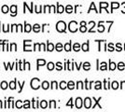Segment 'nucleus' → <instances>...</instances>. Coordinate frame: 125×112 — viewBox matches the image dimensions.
I'll list each match as a JSON object with an SVG mask.
<instances>
[{
  "mask_svg": "<svg viewBox=\"0 0 125 112\" xmlns=\"http://www.w3.org/2000/svg\"><path fill=\"white\" fill-rule=\"evenodd\" d=\"M54 67H55V65H54V64L52 63V62H50L48 64V66H47V68H48V70L51 71L54 69Z\"/></svg>",
  "mask_w": 125,
  "mask_h": 112,
  "instance_id": "aec40b11",
  "label": "nucleus"
},
{
  "mask_svg": "<svg viewBox=\"0 0 125 112\" xmlns=\"http://www.w3.org/2000/svg\"><path fill=\"white\" fill-rule=\"evenodd\" d=\"M80 48H81V46H80L78 43H75L74 46H73V50H74L75 52H78V51L80 50Z\"/></svg>",
  "mask_w": 125,
  "mask_h": 112,
  "instance_id": "412c9836",
  "label": "nucleus"
},
{
  "mask_svg": "<svg viewBox=\"0 0 125 112\" xmlns=\"http://www.w3.org/2000/svg\"><path fill=\"white\" fill-rule=\"evenodd\" d=\"M40 25L39 24H34L33 25V31L34 32H36V33H38V32H40Z\"/></svg>",
  "mask_w": 125,
  "mask_h": 112,
  "instance_id": "f8f14e48",
  "label": "nucleus"
},
{
  "mask_svg": "<svg viewBox=\"0 0 125 112\" xmlns=\"http://www.w3.org/2000/svg\"><path fill=\"white\" fill-rule=\"evenodd\" d=\"M84 106L85 108H91L92 107V99L89 97H86L84 100Z\"/></svg>",
  "mask_w": 125,
  "mask_h": 112,
  "instance_id": "39448f33",
  "label": "nucleus"
},
{
  "mask_svg": "<svg viewBox=\"0 0 125 112\" xmlns=\"http://www.w3.org/2000/svg\"><path fill=\"white\" fill-rule=\"evenodd\" d=\"M54 45L52 43H50V42H47V51L49 52H52L54 50Z\"/></svg>",
  "mask_w": 125,
  "mask_h": 112,
  "instance_id": "9b49d317",
  "label": "nucleus"
},
{
  "mask_svg": "<svg viewBox=\"0 0 125 112\" xmlns=\"http://www.w3.org/2000/svg\"><path fill=\"white\" fill-rule=\"evenodd\" d=\"M66 11L67 12V13H71V12H73V7H72L71 5H67L66 8Z\"/></svg>",
  "mask_w": 125,
  "mask_h": 112,
  "instance_id": "cd10ccee",
  "label": "nucleus"
},
{
  "mask_svg": "<svg viewBox=\"0 0 125 112\" xmlns=\"http://www.w3.org/2000/svg\"><path fill=\"white\" fill-rule=\"evenodd\" d=\"M123 86L125 87V81H122V82H121V88H122Z\"/></svg>",
  "mask_w": 125,
  "mask_h": 112,
  "instance_id": "e2e57ef3",
  "label": "nucleus"
},
{
  "mask_svg": "<svg viewBox=\"0 0 125 112\" xmlns=\"http://www.w3.org/2000/svg\"><path fill=\"white\" fill-rule=\"evenodd\" d=\"M119 7V3H116V2H113L112 4H111V8H112V10H113L114 9H118Z\"/></svg>",
  "mask_w": 125,
  "mask_h": 112,
  "instance_id": "c03bdc74",
  "label": "nucleus"
},
{
  "mask_svg": "<svg viewBox=\"0 0 125 112\" xmlns=\"http://www.w3.org/2000/svg\"><path fill=\"white\" fill-rule=\"evenodd\" d=\"M99 69H100V70H107V63H105V62H103V63H101V65H100Z\"/></svg>",
  "mask_w": 125,
  "mask_h": 112,
  "instance_id": "b1692460",
  "label": "nucleus"
},
{
  "mask_svg": "<svg viewBox=\"0 0 125 112\" xmlns=\"http://www.w3.org/2000/svg\"><path fill=\"white\" fill-rule=\"evenodd\" d=\"M16 83H17V79H14L13 81H10L8 84V87L11 89V90H15L16 89Z\"/></svg>",
  "mask_w": 125,
  "mask_h": 112,
  "instance_id": "9d476101",
  "label": "nucleus"
},
{
  "mask_svg": "<svg viewBox=\"0 0 125 112\" xmlns=\"http://www.w3.org/2000/svg\"><path fill=\"white\" fill-rule=\"evenodd\" d=\"M39 106H40L41 108H47V106H48V103H47V101H45V100L41 101V102L39 103Z\"/></svg>",
  "mask_w": 125,
  "mask_h": 112,
  "instance_id": "2eb2a0df",
  "label": "nucleus"
},
{
  "mask_svg": "<svg viewBox=\"0 0 125 112\" xmlns=\"http://www.w3.org/2000/svg\"><path fill=\"white\" fill-rule=\"evenodd\" d=\"M79 31H80V32H82V33H85V32L87 31V26H86V25H80V27H79Z\"/></svg>",
  "mask_w": 125,
  "mask_h": 112,
  "instance_id": "a19ab883",
  "label": "nucleus"
},
{
  "mask_svg": "<svg viewBox=\"0 0 125 112\" xmlns=\"http://www.w3.org/2000/svg\"><path fill=\"white\" fill-rule=\"evenodd\" d=\"M56 69H57V70H62V69H63V66H62V63L58 62V63L56 64Z\"/></svg>",
  "mask_w": 125,
  "mask_h": 112,
  "instance_id": "49530a36",
  "label": "nucleus"
},
{
  "mask_svg": "<svg viewBox=\"0 0 125 112\" xmlns=\"http://www.w3.org/2000/svg\"><path fill=\"white\" fill-rule=\"evenodd\" d=\"M41 9H42L41 5H40V6H35V12H36V13L43 12V11H41Z\"/></svg>",
  "mask_w": 125,
  "mask_h": 112,
  "instance_id": "c9c22d12",
  "label": "nucleus"
},
{
  "mask_svg": "<svg viewBox=\"0 0 125 112\" xmlns=\"http://www.w3.org/2000/svg\"><path fill=\"white\" fill-rule=\"evenodd\" d=\"M7 40H0V51H2V47L4 46V44H5V42Z\"/></svg>",
  "mask_w": 125,
  "mask_h": 112,
  "instance_id": "5fc2aeb1",
  "label": "nucleus"
},
{
  "mask_svg": "<svg viewBox=\"0 0 125 112\" xmlns=\"http://www.w3.org/2000/svg\"><path fill=\"white\" fill-rule=\"evenodd\" d=\"M40 45H41V48L43 51H47V48H46V46H45L44 43H40Z\"/></svg>",
  "mask_w": 125,
  "mask_h": 112,
  "instance_id": "13d9d810",
  "label": "nucleus"
},
{
  "mask_svg": "<svg viewBox=\"0 0 125 112\" xmlns=\"http://www.w3.org/2000/svg\"><path fill=\"white\" fill-rule=\"evenodd\" d=\"M93 100L95 101V103H94V105L92 106V108H94V107H95L96 106H99V108H102V106H100V105H99V101L101 100V97H100V98H98L97 100H96L95 98H93Z\"/></svg>",
  "mask_w": 125,
  "mask_h": 112,
  "instance_id": "4be33fe9",
  "label": "nucleus"
},
{
  "mask_svg": "<svg viewBox=\"0 0 125 112\" xmlns=\"http://www.w3.org/2000/svg\"><path fill=\"white\" fill-rule=\"evenodd\" d=\"M24 52H31V40H24Z\"/></svg>",
  "mask_w": 125,
  "mask_h": 112,
  "instance_id": "20e7f679",
  "label": "nucleus"
},
{
  "mask_svg": "<svg viewBox=\"0 0 125 112\" xmlns=\"http://www.w3.org/2000/svg\"><path fill=\"white\" fill-rule=\"evenodd\" d=\"M51 89H57L58 88V84H57V82L56 81H52L51 82V87H50Z\"/></svg>",
  "mask_w": 125,
  "mask_h": 112,
  "instance_id": "09e8293b",
  "label": "nucleus"
},
{
  "mask_svg": "<svg viewBox=\"0 0 125 112\" xmlns=\"http://www.w3.org/2000/svg\"><path fill=\"white\" fill-rule=\"evenodd\" d=\"M108 5H109V4H107V2H101V3H100V9L102 10V9H103V8L107 9V7H108Z\"/></svg>",
  "mask_w": 125,
  "mask_h": 112,
  "instance_id": "473e14b6",
  "label": "nucleus"
},
{
  "mask_svg": "<svg viewBox=\"0 0 125 112\" xmlns=\"http://www.w3.org/2000/svg\"><path fill=\"white\" fill-rule=\"evenodd\" d=\"M76 65V66H77V70H79V68H80V65H77V64H75Z\"/></svg>",
  "mask_w": 125,
  "mask_h": 112,
  "instance_id": "052dcab7",
  "label": "nucleus"
},
{
  "mask_svg": "<svg viewBox=\"0 0 125 112\" xmlns=\"http://www.w3.org/2000/svg\"><path fill=\"white\" fill-rule=\"evenodd\" d=\"M33 108H38L39 107V102L38 101H35L33 99Z\"/></svg>",
  "mask_w": 125,
  "mask_h": 112,
  "instance_id": "c756f323",
  "label": "nucleus"
},
{
  "mask_svg": "<svg viewBox=\"0 0 125 112\" xmlns=\"http://www.w3.org/2000/svg\"><path fill=\"white\" fill-rule=\"evenodd\" d=\"M60 88L62 89V90L66 89L67 88V83L66 81H61V83H60Z\"/></svg>",
  "mask_w": 125,
  "mask_h": 112,
  "instance_id": "a878e982",
  "label": "nucleus"
},
{
  "mask_svg": "<svg viewBox=\"0 0 125 112\" xmlns=\"http://www.w3.org/2000/svg\"><path fill=\"white\" fill-rule=\"evenodd\" d=\"M4 65H6V70H8V68H10V69H12V66L15 65V64H12V65H10V63H8V65H6V64H4Z\"/></svg>",
  "mask_w": 125,
  "mask_h": 112,
  "instance_id": "8fccbe9b",
  "label": "nucleus"
},
{
  "mask_svg": "<svg viewBox=\"0 0 125 112\" xmlns=\"http://www.w3.org/2000/svg\"><path fill=\"white\" fill-rule=\"evenodd\" d=\"M36 64H37V70L39 69V66L46 65V61L43 59H37L36 60Z\"/></svg>",
  "mask_w": 125,
  "mask_h": 112,
  "instance_id": "0eeeda50",
  "label": "nucleus"
},
{
  "mask_svg": "<svg viewBox=\"0 0 125 112\" xmlns=\"http://www.w3.org/2000/svg\"><path fill=\"white\" fill-rule=\"evenodd\" d=\"M65 11V8L64 6H62V5H60V4H57V11L58 13H63V12Z\"/></svg>",
  "mask_w": 125,
  "mask_h": 112,
  "instance_id": "4468645a",
  "label": "nucleus"
},
{
  "mask_svg": "<svg viewBox=\"0 0 125 112\" xmlns=\"http://www.w3.org/2000/svg\"><path fill=\"white\" fill-rule=\"evenodd\" d=\"M55 50H56L57 52H61V51H63V45H62L61 43H57V44H56V46H55Z\"/></svg>",
  "mask_w": 125,
  "mask_h": 112,
  "instance_id": "5701e85b",
  "label": "nucleus"
},
{
  "mask_svg": "<svg viewBox=\"0 0 125 112\" xmlns=\"http://www.w3.org/2000/svg\"><path fill=\"white\" fill-rule=\"evenodd\" d=\"M68 29H69V31L72 32V33L77 32V22H75V21L70 22L69 24H68Z\"/></svg>",
  "mask_w": 125,
  "mask_h": 112,
  "instance_id": "7ed1b4c3",
  "label": "nucleus"
},
{
  "mask_svg": "<svg viewBox=\"0 0 125 112\" xmlns=\"http://www.w3.org/2000/svg\"><path fill=\"white\" fill-rule=\"evenodd\" d=\"M15 106H16V107H17V108H22V107H24V106L22 105V101H21V100L16 101Z\"/></svg>",
  "mask_w": 125,
  "mask_h": 112,
  "instance_id": "f704fd0d",
  "label": "nucleus"
},
{
  "mask_svg": "<svg viewBox=\"0 0 125 112\" xmlns=\"http://www.w3.org/2000/svg\"><path fill=\"white\" fill-rule=\"evenodd\" d=\"M80 25H87V23H85V22H81V23H80Z\"/></svg>",
  "mask_w": 125,
  "mask_h": 112,
  "instance_id": "680f3d73",
  "label": "nucleus"
},
{
  "mask_svg": "<svg viewBox=\"0 0 125 112\" xmlns=\"http://www.w3.org/2000/svg\"><path fill=\"white\" fill-rule=\"evenodd\" d=\"M116 48H117L116 50H117L118 52H121V50H122V48H121V45H120L119 43H118V44L116 45Z\"/></svg>",
  "mask_w": 125,
  "mask_h": 112,
  "instance_id": "603ef678",
  "label": "nucleus"
},
{
  "mask_svg": "<svg viewBox=\"0 0 125 112\" xmlns=\"http://www.w3.org/2000/svg\"><path fill=\"white\" fill-rule=\"evenodd\" d=\"M81 49L84 52H88L89 51V42H86V43H83L82 46H81Z\"/></svg>",
  "mask_w": 125,
  "mask_h": 112,
  "instance_id": "ddd939ff",
  "label": "nucleus"
},
{
  "mask_svg": "<svg viewBox=\"0 0 125 112\" xmlns=\"http://www.w3.org/2000/svg\"><path fill=\"white\" fill-rule=\"evenodd\" d=\"M92 9H94V10L96 11V8H95V5H94V3H92V4H91V8L89 9V11H88V12H90L91 10H92Z\"/></svg>",
  "mask_w": 125,
  "mask_h": 112,
  "instance_id": "3c124183",
  "label": "nucleus"
},
{
  "mask_svg": "<svg viewBox=\"0 0 125 112\" xmlns=\"http://www.w3.org/2000/svg\"><path fill=\"white\" fill-rule=\"evenodd\" d=\"M10 12H11V16H16V14H17V6L16 5H12L10 7Z\"/></svg>",
  "mask_w": 125,
  "mask_h": 112,
  "instance_id": "6e6552de",
  "label": "nucleus"
},
{
  "mask_svg": "<svg viewBox=\"0 0 125 112\" xmlns=\"http://www.w3.org/2000/svg\"><path fill=\"white\" fill-rule=\"evenodd\" d=\"M10 51H17V45L15 43H11L10 44Z\"/></svg>",
  "mask_w": 125,
  "mask_h": 112,
  "instance_id": "37998d69",
  "label": "nucleus"
},
{
  "mask_svg": "<svg viewBox=\"0 0 125 112\" xmlns=\"http://www.w3.org/2000/svg\"><path fill=\"white\" fill-rule=\"evenodd\" d=\"M50 12H55V6H54V5L50 6Z\"/></svg>",
  "mask_w": 125,
  "mask_h": 112,
  "instance_id": "6e6d98bb",
  "label": "nucleus"
},
{
  "mask_svg": "<svg viewBox=\"0 0 125 112\" xmlns=\"http://www.w3.org/2000/svg\"><path fill=\"white\" fill-rule=\"evenodd\" d=\"M0 25H1V22H0ZM0 31H1V29H0Z\"/></svg>",
  "mask_w": 125,
  "mask_h": 112,
  "instance_id": "774afa93",
  "label": "nucleus"
},
{
  "mask_svg": "<svg viewBox=\"0 0 125 112\" xmlns=\"http://www.w3.org/2000/svg\"><path fill=\"white\" fill-rule=\"evenodd\" d=\"M41 86L44 90H48V89L50 88V83H49L48 81H43L41 84Z\"/></svg>",
  "mask_w": 125,
  "mask_h": 112,
  "instance_id": "dca6fc26",
  "label": "nucleus"
},
{
  "mask_svg": "<svg viewBox=\"0 0 125 112\" xmlns=\"http://www.w3.org/2000/svg\"><path fill=\"white\" fill-rule=\"evenodd\" d=\"M72 101H73V99H72V98H70V100H69V102H68V103H67V104H66V106H73V103H72Z\"/></svg>",
  "mask_w": 125,
  "mask_h": 112,
  "instance_id": "4d7b16f0",
  "label": "nucleus"
},
{
  "mask_svg": "<svg viewBox=\"0 0 125 112\" xmlns=\"http://www.w3.org/2000/svg\"><path fill=\"white\" fill-rule=\"evenodd\" d=\"M104 31H105V26H104V25L102 24L101 22H100L99 24H98V32H99V33H103Z\"/></svg>",
  "mask_w": 125,
  "mask_h": 112,
  "instance_id": "f3484780",
  "label": "nucleus"
},
{
  "mask_svg": "<svg viewBox=\"0 0 125 112\" xmlns=\"http://www.w3.org/2000/svg\"><path fill=\"white\" fill-rule=\"evenodd\" d=\"M0 87H1V89H3V90H6L8 88V83L6 81H2V83L0 84Z\"/></svg>",
  "mask_w": 125,
  "mask_h": 112,
  "instance_id": "4c0bfd02",
  "label": "nucleus"
},
{
  "mask_svg": "<svg viewBox=\"0 0 125 112\" xmlns=\"http://www.w3.org/2000/svg\"><path fill=\"white\" fill-rule=\"evenodd\" d=\"M40 47H41V45H40V43H36L35 45H34V51H40Z\"/></svg>",
  "mask_w": 125,
  "mask_h": 112,
  "instance_id": "72a5a7b5",
  "label": "nucleus"
},
{
  "mask_svg": "<svg viewBox=\"0 0 125 112\" xmlns=\"http://www.w3.org/2000/svg\"><path fill=\"white\" fill-rule=\"evenodd\" d=\"M125 67V65L124 63H122V62H120V63H119V65H118V69L119 70H123Z\"/></svg>",
  "mask_w": 125,
  "mask_h": 112,
  "instance_id": "7c9ffc66",
  "label": "nucleus"
},
{
  "mask_svg": "<svg viewBox=\"0 0 125 112\" xmlns=\"http://www.w3.org/2000/svg\"><path fill=\"white\" fill-rule=\"evenodd\" d=\"M24 85H25V81H24V82L22 83V84H21V83L18 81V86L20 87V91H19V93H22V91H23V88H24Z\"/></svg>",
  "mask_w": 125,
  "mask_h": 112,
  "instance_id": "79ce46f5",
  "label": "nucleus"
},
{
  "mask_svg": "<svg viewBox=\"0 0 125 112\" xmlns=\"http://www.w3.org/2000/svg\"><path fill=\"white\" fill-rule=\"evenodd\" d=\"M3 107V105H2V101H0V108Z\"/></svg>",
  "mask_w": 125,
  "mask_h": 112,
  "instance_id": "0e129e2a",
  "label": "nucleus"
},
{
  "mask_svg": "<svg viewBox=\"0 0 125 112\" xmlns=\"http://www.w3.org/2000/svg\"><path fill=\"white\" fill-rule=\"evenodd\" d=\"M9 10V8L7 6V5H4V6L1 8V12H3V13H8Z\"/></svg>",
  "mask_w": 125,
  "mask_h": 112,
  "instance_id": "a211bd4d",
  "label": "nucleus"
},
{
  "mask_svg": "<svg viewBox=\"0 0 125 112\" xmlns=\"http://www.w3.org/2000/svg\"><path fill=\"white\" fill-rule=\"evenodd\" d=\"M50 6H45L44 9H43V12H50Z\"/></svg>",
  "mask_w": 125,
  "mask_h": 112,
  "instance_id": "864d4df0",
  "label": "nucleus"
},
{
  "mask_svg": "<svg viewBox=\"0 0 125 112\" xmlns=\"http://www.w3.org/2000/svg\"><path fill=\"white\" fill-rule=\"evenodd\" d=\"M67 88L70 89V90H73V89L75 88V83L73 82V81H69V82L67 83Z\"/></svg>",
  "mask_w": 125,
  "mask_h": 112,
  "instance_id": "bb28decb",
  "label": "nucleus"
},
{
  "mask_svg": "<svg viewBox=\"0 0 125 112\" xmlns=\"http://www.w3.org/2000/svg\"><path fill=\"white\" fill-rule=\"evenodd\" d=\"M82 106V99L80 97H77L76 99V107L77 108H81Z\"/></svg>",
  "mask_w": 125,
  "mask_h": 112,
  "instance_id": "423d86ee",
  "label": "nucleus"
},
{
  "mask_svg": "<svg viewBox=\"0 0 125 112\" xmlns=\"http://www.w3.org/2000/svg\"><path fill=\"white\" fill-rule=\"evenodd\" d=\"M65 50H66V52H70L71 51V41L65 44Z\"/></svg>",
  "mask_w": 125,
  "mask_h": 112,
  "instance_id": "6ab92c4d",
  "label": "nucleus"
},
{
  "mask_svg": "<svg viewBox=\"0 0 125 112\" xmlns=\"http://www.w3.org/2000/svg\"><path fill=\"white\" fill-rule=\"evenodd\" d=\"M31 30H32V25H30V24H27V23H24V32L29 33V32H31Z\"/></svg>",
  "mask_w": 125,
  "mask_h": 112,
  "instance_id": "1a4fd4ad",
  "label": "nucleus"
},
{
  "mask_svg": "<svg viewBox=\"0 0 125 112\" xmlns=\"http://www.w3.org/2000/svg\"><path fill=\"white\" fill-rule=\"evenodd\" d=\"M56 107V102L54 100H51L50 102V108H55Z\"/></svg>",
  "mask_w": 125,
  "mask_h": 112,
  "instance_id": "2f4dec72",
  "label": "nucleus"
},
{
  "mask_svg": "<svg viewBox=\"0 0 125 112\" xmlns=\"http://www.w3.org/2000/svg\"><path fill=\"white\" fill-rule=\"evenodd\" d=\"M24 108H30V101H28V100L24 101Z\"/></svg>",
  "mask_w": 125,
  "mask_h": 112,
  "instance_id": "ea45409f",
  "label": "nucleus"
},
{
  "mask_svg": "<svg viewBox=\"0 0 125 112\" xmlns=\"http://www.w3.org/2000/svg\"><path fill=\"white\" fill-rule=\"evenodd\" d=\"M122 6H124V7H125V2H124V3H122Z\"/></svg>",
  "mask_w": 125,
  "mask_h": 112,
  "instance_id": "338daca9",
  "label": "nucleus"
},
{
  "mask_svg": "<svg viewBox=\"0 0 125 112\" xmlns=\"http://www.w3.org/2000/svg\"><path fill=\"white\" fill-rule=\"evenodd\" d=\"M122 13H125V9H122Z\"/></svg>",
  "mask_w": 125,
  "mask_h": 112,
  "instance_id": "69168bd1",
  "label": "nucleus"
},
{
  "mask_svg": "<svg viewBox=\"0 0 125 112\" xmlns=\"http://www.w3.org/2000/svg\"><path fill=\"white\" fill-rule=\"evenodd\" d=\"M111 86H112V89L114 90H117V89L119 88V83L117 82V81H113L112 84H111Z\"/></svg>",
  "mask_w": 125,
  "mask_h": 112,
  "instance_id": "58836bf2",
  "label": "nucleus"
},
{
  "mask_svg": "<svg viewBox=\"0 0 125 112\" xmlns=\"http://www.w3.org/2000/svg\"><path fill=\"white\" fill-rule=\"evenodd\" d=\"M40 87V79L35 78L31 80V88L34 89V90H37V89Z\"/></svg>",
  "mask_w": 125,
  "mask_h": 112,
  "instance_id": "f03ea898",
  "label": "nucleus"
},
{
  "mask_svg": "<svg viewBox=\"0 0 125 112\" xmlns=\"http://www.w3.org/2000/svg\"><path fill=\"white\" fill-rule=\"evenodd\" d=\"M77 89H83V82L82 81H77Z\"/></svg>",
  "mask_w": 125,
  "mask_h": 112,
  "instance_id": "a18cd8bd",
  "label": "nucleus"
},
{
  "mask_svg": "<svg viewBox=\"0 0 125 112\" xmlns=\"http://www.w3.org/2000/svg\"><path fill=\"white\" fill-rule=\"evenodd\" d=\"M56 29L58 32L60 33H63V32H66V24L65 22H63V21H60L57 23L56 24Z\"/></svg>",
  "mask_w": 125,
  "mask_h": 112,
  "instance_id": "f257e3e1",
  "label": "nucleus"
},
{
  "mask_svg": "<svg viewBox=\"0 0 125 112\" xmlns=\"http://www.w3.org/2000/svg\"><path fill=\"white\" fill-rule=\"evenodd\" d=\"M117 68V65L113 63V62H110V65H109V69L110 70H115Z\"/></svg>",
  "mask_w": 125,
  "mask_h": 112,
  "instance_id": "c85d7f7f",
  "label": "nucleus"
},
{
  "mask_svg": "<svg viewBox=\"0 0 125 112\" xmlns=\"http://www.w3.org/2000/svg\"><path fill=\"white\" fill-rule=\"evenodd\" d=\"M107 47H108V49H107V50H108V51H110V52H113L114 50H115V49H114V46H113V44H112V43H109Z\"/></svg>",
  "mask_w": 125,
  "mask_h": 112,
  "instance_id": "de8ad7c7",
  "label": "nucleus"
},
{
  "mask_svg": "<svg viewBox=\"0 0 125 112\" xmlns=\"http://www.w3.org/2000/svg\"><path fill=\"white\" fill-rule=\"evenodd\" d=\"M3 27H4V32L7 33V32H8V27H9V25H7V28L3 25Z\"/></svg>",
  "mask_w": 125,
  "mask_h": 112,
  "instance_id": "bf43d9fd",
  "label": "nucleus"
},
{
  "mask_svg": "<svg viewBox=\"0 0 125 112\" xmlns=\"http://www.w3.org/2000/svg\"><path fill=\"white\" fill-rule=\"evenodd\" d=\"M90 68H91V64L88 63V62L84 63L83 64V69L84 70H90Z\"/></svg>",
  "mask_w": 125,
  "mask_h": 112,
  "instance_id": "393cba45",
  "label": "nucleus"
},
{
  "mask_svg": "<svg viewBox=\"0 0 125 112\" xmlns=\"http://www.w3.org/2000/svg\"><path fill=\"white\" fill-rule=\"evenodd\" d=\"M94 88H95L96 90H100V89H102L101 81H96V82H95V87H94Z\"/></svg>",
  "mask_w": 125,
  "mask_h": 112,
  "instance_id": "e433bc0d",
  "label": "nucleus"
}]
</instances>
